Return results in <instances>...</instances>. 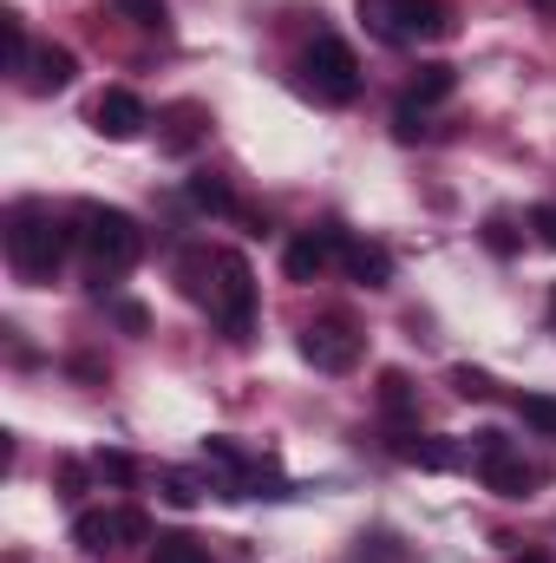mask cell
Returning a JSON list of instances; mask_svg holds the SVG:
<instances>
[{"instance_id": "cell-1", "label": "cell", "mask_w": 556, "mask_h": 563, "mask_svg": "<svg viewBox=\"0 0 556 563\" xmlns=\"http://www.w3.org/2000/svg\"><path fill=\"white\" fill-rule=\"evenodd\" d=\"M177 282L197 308H210V321L230 334V341H249L256 328V276L236 250H184Z\"/></svg>"}, {"instance_id": "cell-2", "label": "cell", "mask_w": 556, "mask_h": 563, "mask_svg": "<svg viewBox=\"0 0 556 563\" xmlns=\"http://www.w3.org/2000/svg\"><path fill=\"white\" fill-rule=\"evenodd\" d=\"M59 256H66L59 217H53L46 203H13V210H7V263H13V276L33 282V288H46V282L59 276Z\"/></svg>"}, {"instance_id": "cell-3", "label": "cell", "mask_w": 556, "mask_h": 563, "mask_svg": "<svg viewBox=\"0 0 556 563\" xmlns=\"http://www.w3.org/2000/svg\"><path fill=\"white\" fill-rule=\"evenodd\" d=\"M73 223H79L73 236H79V250H86V263H92L99 282H119L144 256V230L125 210H112V203H79Z\"/></svg>"}, {"instance_id": "cell-4", "label": "cell", "mask_w": 556, "mask_h": 563, "mask_svg": "<svg viewBox=\"0 0 556 563\" xmlns=\"http://www.w3.org/2000/svg\"><path fill=\"white\" fill-rule=\"evenodd\" d=\"M360 20L380 46H432L458 33L452 0H360Z\"/></svg>"}, {"instance_id": "cell-5", "label": "cell", "mask_w": 556, "mask_h": 563, "mask_svg": "<svg viewBox=\"0 0 556 563\" xmlns=\"http://www.w3.org/2000/svg\"><path fill=\"white\" fill-rule=\"evenodd\" d=\"M301 86L327 106H354L360 99V59L341 33H314L308 53H301Z\"/></svg>"}, {"instance_id": "cell-6", "label": "cell", "mask_w": 556, "mask_h": 563, "mask_svg": "<svg viewBox=\"0 0 556 563\" xmlns=\"http://www.w3.org/2000/svg\"><path fill=\"white\" fill-rule=\"evenodd\" d=\"M471 472H478L485 492H498V498H531V492L544 485V465H531L504 432H478V439H471Z\"/></svg>"}, {"instance_id": "cell-7", "label": "cell", "mask_w": 556, "mask_h": 563, "mask_svg": "<svg viewBox=\"0 0 556 563\" xmlns=\"http://www.w3.org/2000/svg\"><path fill=\"white\" fill-rule=\"evenodd\" d=\"M360 347H367V334L354 328V314H314L301 328V361L314 374H354L360 367Z\"/></svg>"}, {"instance_id": "cell-8", "label": "cell", "mask_w": 556, "mask_h": 563, "mask_svg": "<svg viewBox=\"0 0 556 563\" xmlns=\"http://www.w3.org/2000/svg\"><path fill=\"white\" fill-rule=\"evenodd\" d=\"M144 511L132 505H112V511H79V525H73V544L86 551V558H112V551H125V544H144Z\"/></svg>"}, {"instance_id": "cell-9", "label": "cell", "mask_w": 556, "mask_h": 563, "mask_svg": "<svg viewBox=\"0 0 556 563\" xmlns=\"http://www.w3.org/2000/svg\"><path fill=\"white\" fill-rule=\"evenodd\" d=\"M341 250H347V236H341V230H308V236H294V243H288L281 269H288V282H321L334 263H341Z\"/></svg>"}, {"instance_id": "cell-10", "label": "cell", "mask_w": 556, "mask_h": 563, "mask_svg": "<svg viewBox=\"0 0 556 563\" xmlns=\"http://www.w3.org/2000/svg\"><path fill=\"white\" fill-rule=\"evenodd\" d=\"M92 125H99L112 144H125V139H138L144 125H151V112H144V99L132 92V86H105V92L92 99Z\"/></svg>"}, {"instance_id": "cell-11", "label": "cell", "mask_w": 556, "mask_h": 563, "mask_svg": "<svg viewBox=\"0 0 556 563\" xmlns=\"http://www.w3.org/2000/svg\"><path fill=\"white\" fill-rule=\"evenodd\" d=\"M26 92H66L73 79H79V59H73V46H33V59H26Z\"/></svg>"}, {"instance_id": "cell-12", "label": "cell", "mask_w": 556, "mask_h": 563, "mask_svg": "<svg viewBox=\"0 0 556 563\" xmlns=\"http://www.w3.org/2000/svg\"><path fill=\"white\" fill-rule=\"evenodd\" d=\"M164 132H157V144L170 151V157H184V151H197V144L210 139V112L197 106V99H184V106H170L164 119H157Z\"/></svg>"}, {"instance_id": "cell-13", "label": "cell", "mask_w": 556, "mask_h": 563, "mask_svg": "<svg viewBox=\"0 0 556 563\" xmlns=\"http://www.w3.org/2000/svg\"><path fill=\"white\" fill-rule=\"evenodd\" d=\"M393 452L407 459V465H425V472H452V465H465V452L452 445V439H425V432H407V439H393Z\"/></svg>"}, {"instance_id": "cell-14", "label": "cell", "mask_w": 556, "mask_h": 563, "mask_svg": "<svg viewBox=\"0 0 556 563\" xmlns=\"http://www.w3.org/2000/svg\"><path fill=\"white\" fill-rule=\"evenodd\" d=\"M341 263H347V276L360 282V288H387V282H393V256H387L380 243H347Z\"/></svg>"}, {"instance_id": "cell-15", "label": "cell", "mask_w": 556, "mask_h": 563, "mask_svg": "<svg viewBox=\"0 0 556 563\" xmlns=\"http://www.w3.org/2000/svg\"><path fill=\"white\" fill-rule=\"evenodd\" d=\"M452 86H458V73H452L445 59L419 66V73H413V106H438V99H452Z\"/></svg>"}, {"instance_id": "cell-16", "label": "cell", "mask_w": 556, "mask_h": 563, "mask_svg": "<svg viewBox=\"0 0 556 563\" xmlns=\"http://www.w3.org/2000/svg\"><path fill=\"white\" fill-rule=\"evenodd\" d=\"M112 13H125L132 26H144V33H157V40L170 33V7H164V0H112Z\"/></svg>"}, {"instance_id": "cell-17", "label": "cell", "mask_w": 556, "mask_h": 563, "mask_svg": "<svg viewBox=\"0 0 556 563\" xmlns=\"http://www.w3.org/2000/svg\"><path fill=\"white\" fill-rule=\"evenodd\" d=\"M380 413H387V420H407V413H413V380H407L400 367L380 374Z\"/></svg>"}, {"instance_id": "cell-18", "label": "cell", "mask_w": 556, "mask_h": 563, "mask_svg": "<svg viewBox=\"0 0 556 563\" xmlns=\"http://www.w3.org/2000/svg\"><path fill=\"white\" fill-rule=\"evenodd\" d=\"M190 203L197 210H216V217H236V197H230L223 177H190Z\"/></svg>"}, {"instance_id": "cell-19", "label": "cell", "mask_w": 556, "mask_h": 563, "mask_svg": "<svg viewBox=\"0 0 556 563\" xmlns=\"http://www.w3.org/2000/svg\"><path fill=\"white\" fill-rule=\"evenodd\" d=\"M151 563H216V558H210V544H197V538H157V544H151Z\"/></svg>"}, {"instance_id": "cell-20", "label": "cell", "mask_w": 556, "mask_h": 563, "mask_svg": "<svg viewBox=\"0 0 556 563\" xmlns=\"http://www.w3.org/2000/svg\"><path fill=\"white\" fill-rule=\"evenodd\" d=\"M518 420L531 432H544V439H556V400L551 394H518Z\"/></svg>"}, {"instance_id": "cell-21", "label": "cell", "mask_w": 556, "mask_h": 563, "mask_svg": "<svg viewBox=\"0 0 556 563\" xmlns=\"http://www.w3.org/2000/svg\"><path fill=\"white\" fill-rule=\"evenodd\" d=\"M0 33H7V73H26L33 46H26V26H20V13H0Z\"/></svg>"}, {"instance_id": "cell-22", "label": "cell", "mask_w": 556, "mask_h": 563, "mask_svg": "<svg viewBox=\"0 0 556 563\" xmlns=\"http://www.w3.org/2000/svg\"><path fill=\"white\" fill-rule=\"evenodd\" d=\"M452 387H458L465 400H498V380L478 374V367H452Z\"/></svg>"}, {"instance_id": "cell-23", "label": "cell", "mask_w": 556, "mask_h": 563, "mask_svg": "<svg viewBox=\"0 0 556 563\" xmlns=\"http://www.w3.org/2000/svg\"><path fill=\"white\" fill-rule=\"evenodd\" d=\"M485 243H491L498 256H511V250H518V230H511V217H485Z\"/></svg>"}, {"instance_id": "cell-24", "label": "cell", "mask_w": 556, "mask_h": 563, "mask_svg": "<svg viewBox=\"0 0 556 563\" xmlns=\"http://www.w3.org/2000/svg\"><path fill=\"white\" fill-rule=\"evenodd\" d=\"M157 485H164V498H170V505H177V511H190V505H197V485H190V478H184V472H164V478H157Z\"/></svg>"}, {"instance_id": "cell-25", "label": "cell", "mask_w": 556, "mask_h": 563, "mask_svg": "<svg viewBox=\"0 0 556 563\" xmlns=\"http://www.w3.org/2000/svg\"><path fill=\"white\" fill-rule=\"evenodd\" d=\"M393 125H400V139H425V106H413V99H407V106L393 112Z\"/></svg>"}, {"instance_id": "cell-26", "label": "cell", "mask_w": 556, "mask_h": 563, "mask_svg": "<svg viewBox=\"0 0 556 563\" xmlns=\"http://www.w3.org/2000/svg\"><path fill=\"white\" fill-rule=\"evenodd\" d=\"M99 478H119V485H125V478H132V459H125V452H99Z\"/></svg>"}, {"instance_id": "cell-27", "label": "cell", "mask_w": 556, "mask_h": 563, "mask_svg": "<svg viewBox=\"0 0 556 563\" xmlns=\"http://www.w3.org/2000/svg\"><path fill=\"white\" fill-rule=\"evenodd\" d=\"M531 230H537V236H544V243L556 250V203H544V210H531Z\"/></svg>"}, {"instance_id": "cell-28", "label": "cell", "mask_w": 556, "mask_h": 563, "mask_svg": "<svg viewBox=\"0 0 556 563\" xmlns=\"http://www.w3.org/2000/svg\"><path fill=\"white\" fill-rule=\"evenodd\" d=\"M531 7H537V13H544V20H556V0H531Z\"/></svg>"}, {"instance_id": "cell-29", "label": "cell", "mask_w": 556, "mask_h": 563, "mask_svg": "<svg viewBox=\"0 0 556 563\" xmlns=\"http://www.w3.org/2000/svg\"><path fill=\"white\" fill-rule=\"evenodd\" d=\"M518 563H551V558H537V551H531V558H518Z\"/></svg>"}, {"instance_id": "cell-30", "label": "cell", "mask_w": 556, "mask_h": 563, "mask_svg": "<svg viewBox=\"0 0 556 563\" xmlns=\"http://www.w3.org/2000/svg\"><path fill=\"white\" fill-rule=\"evenodd\" d=\"M7 563H26V558H7Z\"/></svg>"}, {"instance_id": "cell-31", "label": "cell", "mask_w": 556, "mask_h": 563, "mask_svg": "<svg viewBox=\"0 0 556 563\" xmlns=\"http://www.w3.org/2000/svg\"><path fill=\"white\" fill-rule=\"evenodd\" d=\"M551 314H556V295H551Z\"/></svg>"}]
</instances>
